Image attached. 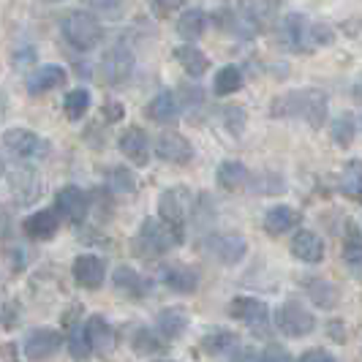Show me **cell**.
I'll list each match as a JSON object with an SVG mask.
<instances>
[{
    "mask_svg": "<svg viewBox=\"0 0 362 362\" xmlns=\"http://www.w3.org/2000/svg\"><path fill=\"white\" fill-rule=\"evenodd\" d=\"M272 117H303L313 128L327 120V95L322 90H291L272 101Z\"/></svg>",
    "mask_w": 362,
    "mask_h": 362,
    "instance_id": "2",
    "label": "cell"
},
{
    "mask_svg": "<svg viewBox=\"0 0 362 362\" xmlns=\"http://www.w3.org/2000/svg\"><path fill=\"white\" fill-rule=\"evenodd\" d=\"M112 284H115V289L120 291L123 297H131V300H142L147 294V281L134 267H128V264H123V267H117V270L112 272Z\"/></svg>",
    "mask_w": 362,
    "mask_h": 362,
    "instance_id": "24",
    "label": "cell"
},
{
    "mask_svg": "<svg viewBox=\"0 0 362 362\" xmlns=\"http://www.w3.org/2000/svg\"><path fill=\"white\" fill-rule=\"evenodd\" d=\"M104 117H109V123L120 120V117H123V107H120L117 101H109V104H104Z\"/></svg>",
    "mask_w": 362,
    "mask_h": 362,
    "instance_id": "47",
    "label": "cell"
},
{
    "mask_svg": "<svg viewBox=\"0 0 362 362\" xmlns=\"http://www.w3.org/2000/svg\"><path fill=\"white\" fill-rule=\"evenodd\" d=\"M161 281L177 294H191L199 286V275L188 264H166L161 270Z\"/></svg>",
    "mask_w": 362,
    "mask_h": 362,
    "instance_id": "22",
    "label": "cell"
},
{
    "mask_svg": "<svg viewBox=\"0 0 362 362\" xmlns=\"http://www.w3.org/2000/svg\"><path fill=\"white\" fill-rule=\"evenodd\" d=\"M185 327H188V313H185V308H180V305L163 308L161 313L156 316V329H158V335L169 338V341L180 338L182 332H185Z\"/></svg>",
    "mask_w": 362,
    "mask_h": 362,
    "instance_id": "25",
    "label": "cell"
},
{
    "mask_svg": "<svg viewBox=\"0 0 362 362\" xmlns=\"http://www.w3.org/2000/svg\"><path fill=\"white\" fill-rule=\"evenodd\" d=\"M60 30H63V38L71 44L74 49H79V52H90V49H95L104 41L101 19L95 17L93 11H85V8L66 14Z\"/></svg>",
    "mask_w": 362,
    "mask_h": 362,
    "instance_id": "3",
    "label": "cell"
},
{
    "mask_svg": "<svg viewBox=\"0 0 362 362\" xmlns=\"http://www.w3.org/2000/svg\"><path fill=\"white\" fill-rule=\"evenodd\" d=\"M354 98H357V101H362V85H357V88H354Z\"/></svg>",
    "mask_w": 362,
    "mask_h": 362,
    "instance_id": "51",
    "label": "cell"
},
{
    "mask_svg": "<svg viewBox=\"0 0 362 362\" xmlns=\"http://www.w3.org/2000/svg\"><path fill=\"white\" fill-rule=\"evenodd\" d=\"M297 362H335V357L325 349H308V351H303V357Z\"/></svg>",
    "mask_w": 362,
    "mask_h": 362,
    "instance_id": "46",
    "label": "cell"
},
{
    "mask_svg": "<svg viewBox=\"0 0 362 362\" xmlns=\"http://www.w3.org/2000/svg\"><path fill=\"white\" fill-rule=\"evenodd\" d=\"M237 346V335L232 329H213V332H207L204 338H202V349H204V354H226V351H232Z\"/></svg>",
    "mask_w": 362,
    "mask_h": 362,
    "instance_id": "31",
    "label": "cell"
},
{
    "mask_svg": "<svg viewBox=\"0 0 362 362\" xmlns=\"http://www.w3.org/2000/svg\"><path fill=\"white\" fill-rule=\"evenodd\" d=\"M47 3H60V0H47Z\"/></svg>",
    "mask_w": 362,
    "mask_h": 362,
    "instance_id": "52",
    "label": "cell"
},
{
    "mask_svg": "<svg viewBox=\"0 0 362 362\" xmlns=\"http://www.w3.org/2000/svg\"><path fill=\"white\" fill-rule=\"evenodd\" d=\"M354 131H357V126H354V117H351L349 112L338 115V117L332 120V128H329L335 145H341V147H349L354 142Z\"/></svg>",
    "mask_w": 362,
    "mask_h": 362,
    "instance_id": "36",
    "label": "cell"
},
{
    "mask_svg": "<svg viewBox=\"0 0 362 362\" xmlns=\"http://www.w3.org/2000/svg\"><path fill=\"white\" fill-rule=\"evenodd\" d=\"M194 207V197L185 185H175V188H166L161 197H158V218L175 232L177 240H185V221L188 213Z\"/></svg>",
    "mask_w": 362,
    "mask_h": 362,
    "instance_id": "4",
    "label": "cell"
},
{
    "mask_svg": "<svg viewBox=\"0 0 362 362\" xmlns=\"http://www.w3.org/2000/svg\"><path fill=\"white\" fill-rule=\"evenodd\" d=\"M3 150L25 161V158H44L49 153V145L30 128H8L3 134Z\"/></svg>",
    "mask_w": 362,
    "mask_h": 362,
    "instance_id": "7",
    "label": "cell"
},
{
    "mask_svg": "<svg viewBox=\"0 0 362 362\" xmlns=\"http://www.w3.org/2000/svg\"><path fill=\"white\" fill-rule=\"evenodd\" d=\"M182 90V104L185 112H191L194 107H202V90L199 88H180Z\"/></svg>",
    "mask_w": 362,
    "mask_h": 362,
    "instance_id": "45",
    "label": "cell"
},
{
    "mask_svg": "<svg viewBox=\"0 0 362 362\" xmlns=\"http://www.w3.org/2000/svg\"><path fill=\"white\" fill-rule=\"evenodd\" d=\"M60 229V216L57 210H36L33 216H28L22 221V232L30 240H52Z\"/></svg>",
    "mask_w": 362,
    "mask_h": 362,
    "instance_id": "18",
    "label": "cell"
},
{
    "mask_svg": "<svg viewBox=\"0 0 362 362\" xmlns=\"http://www.w3.org/2000/svg\"><path fill=\"white\" fill-rule=\"evenodd\" d=\"M344 259H346V264H349L351 270L362 272V240H357V237L346 240V245H344Z\"/></svg>",
    "mask_w": 362,
    "mask_h": 362,
    "instance_id": "42",
    "label": "cell"
},
{
    "mask_svg": "<svg viewBox=\"0 0 362 362\" xmlns=\"http://www.w3.org/2000/svg\"><path fill=\"white\" fill-rule=\"evenodd\" d=\"M54 207H57V216H63L69 223H82L90 210V197L76 185H63L54 197Z\"/></svg>",
    "mask_w": 362,
    "mask_h": 362,
    "instance_id": "12",
    "label": "cell"
},
{
    "mask_svg": "<svg viewBox=\"0 0 362 362\" xmlns=\"http://www.w3.org/2000/svg\"><path fill=\"white\" fill-rule=\"evenodd\" d=\"M332 28L310 22L305 14H286L281 22V44L289 52H313L325 44H332Z\"/></svg>",
    "mask_w": 362,
    "mask_h": 362,
    "instance_id": "1",
    "label": "cell"
},
{
    "mask_svg": "<svg viewBox=\"0 0 362 362\" xmlns=\"http://www.w3.org/2000/svg\"><path fill=\"white\" fill-rule=\"evenodd\" d=\"M66 346H69V354H71L74 360H88V357H90L93 349H90V344H88V338H85V325L69 329Z\"/></svg>",
    "mask_w": 362,
    "mask_h": 362,
    "instance_id": "37",
    "label": "cell"
},
{
    "mask_svg": "<svg viewBox=\"0 0 362 362\" xmlns=\"http://www.w3.org/2000/svg\"><path fill=\"white\" fill-rule=\"evenodd\" d=\"M291 256L305 264H319L325 259V240L310 229H300L291 237Z\"/></svg>",
    "mask_w": 362,
    "mask_h": 362,
    "instance_id": "17",
    "label": "cell"
},
{
    "mask_svg": "<svg viewBox=\"0 0 362 362\" xmlns=\"http://www.w3.org/2000/svg\"><path fill=\"white\" fill-rule=\"evenodd\" d=\"M134 66H136V60H134V52L128 47H112L101 57V76L107 85H123L131 79Z\"/></svg>",
    "mask_w": 362,
    "mask_h": 362,
    "instance_id": "11",
    "label": "cell"
},
{
    "mask_svg": "<svg viewBox=\"0 0 362 362\" xmlns=\"http://www.w3.org/2000/svg\"><path fill=\"white\" fill-rule=\"evenodd\" d=\"M207 254L213 256L216 262H221V264L232 267V264H240L245 259V254H248V240L243 235H232V232L213 235L207 237Z\"/></svg>",
    "mask_w": 362,
    "mask_h": 362,
    "instance_id": "8",
    "label": "cell"
},
{
    "mask_svg": "<svg viewBox=\"0 0 362 362\" xmlns=\"http://www.w3.org/2000/svg\"><path fill=\"white\" fill-rule=\"evenodd\" d=\"M85 338L90 344L93 354H101V357H107L109 351L117 346V335H115L112 325L101 313H93L90 319L85 322Z\"/></svg>",
    "mask_w": 362,
    "mask_h": 362,
    "instance_id": "14",
    "label": "cell"
},
{
    "mask_svg": "<svg viewBox=\"0 0 362 362\" xmlns=\"http://www.w3.org/2000/svg\"><path fill=\"white\" fill-rule=\"evenodd\" d=\"M305 291H308L310 303L313 305H319V308H335L338 305V289L329 284V281H322V278H313L305 284Z\"/></svg>",
    "mask_w": 362,
    "mask_h": 362,
    "instance_id": "29",
    "label": "cell"
},
{
    "mask_svg": "<svg viewBox=\"0 0 362 362\" xmlns=\"http://www.w3.org/2000/svg\"><path fill=\"white\" fill-rule=\"evenodd\" d=\"M60 346H63V335L57 329H52V327H41V329L28 332L22 351H25V357L30 362H44L54 357L60 351Z\"/></svg>",
    "mask_w": 362,
    "mask_h": 362,
    "instance_id": "9",
    "label": "cell"
},
{
    "mask_svg": "<svg viewBox=\"0 0 362 362\" xmlns=\"http://www.w3.org/2000/svg\"><path fill=\"white\" fill-rule=\"evenodd\" d=\"M232 362H262V357L256 354L254 349H240V351H235Z\"/></svg>",
    "mask_w": 362,
    "mask_h": 362,
    "instance_id": "48",
    "label": "cell"
},
{
    "mask_svg": "<svg viewBox=\"0 0 362 362\" xmlns=\"http://www.w3.org/2000/svg\"><path fill=\"white\" fill-rule=\"evenodd\" d=\"M207 30V14L202 8H188L180 19H177V33L185 41H197V38L204 36Z\"/></svg>",
    "mask_w": 362,
    "mask_h": 362,
    "instance_id": "28",
    "label": "cell"
},
{
    "mask_svg": "<svg viewBox=\"0 0 362 362\" xmlns=\"http://www.w3.org/2000/svg\"><path fill=\"white\" fill-rule=\"evenodd\" d=\"M107 188L115 194H134L136 177L128 172V166H112V169H107Z\"/></svg>",
    "mask_w": 362,
    "mask_h": 362,
    "instance_id": "35",
    "label": "cell"
},
{
    "mask_svg": "<svg viewBox=\"0 0 362 362\" xmlns=\"http://www.w3.org/2000/svg\"><path fill=\"white\" fill-rule=\"evenodd\" d=\"M161 362H166V360H161Z\"/></svg>",
    "mask_w": 362,
    "mask_h": 362,
    "instance_id": "53",
    "label": "cell"
},
{
    "mask_svg": "<svg viewBox=\"0 0 362 362\" xmlns=\"http://www.w3.org/2000/svg\"><path fill=\"white\" fill-rule=\"evenodd\" d=\"M341 191H344L349 199L360 202L362 204V161L354 158L344 166L341 172Z\"/></svg>",
    "mask_w": 362,
    "mask_h": 362,
    "instance_id": "30",
    "label": "cell"
},
{
    "mask_svg": "<svg viewBox=\"0 0 362 362\" xmlns=\"http://www.w3.org/2000/svg\"><path fill=\"white\" fill-rule=\"evenodd\" d=\"M8 188H11V194H14V199L19 204H30L41 194V180H38V175L33 169L19 166L8 175Z\"/></svg>",
    "mask_w": 362,
    "mask_h": 362,
    "instance_id": "19",
    "label": "cell"
},
{
    "mask_svg": "<svg viewBox=\"0 0 362 362\" xmlns=\"http://www.w3.org/2000/svg\"><path fill=\"white\" fill-rule=\"evenodd\" d=\"M156 156L166 163H177V166H185V163L194 158V147L191 142L177 134V131H166L158 136V142H156Z\"/></svg>",
    "mask_w": 362,
    "mask_h": 362,
    "instance_id": "13",
    "label": "cell"
},
{
    "mask_svg": "<svg viewBox=\"0 0 362 362\" xmlns=\"http://www.w3.org/2000/svg\"><path fill=\"white\" fill-rule=\"evenodd\" d=\"M232 30H235L240 38H254L256 30H259V22H256V17L251 11H240V14H235V19H232Z\"/></svg>",
    "mask_w": 362,
    "mask_h": 362,
    "instance_id": "38",
    "label": "cell"
},
{
    "mask_svg": "<svg viewBox=\"0 0 362 362\" xmlns=\"http://www.w3.org/2000/svg\"><path fill=\"white\" fill-rule=\"evenodd\" d=\"M74 281L82 286V289H101V284H104V278H107V267H104V262L98 259V256L93 254H82L74 259Z\"/></svg>",
    "mask_w": 362,
    "mask_h": 362,
    "instance_id": "15",
    "label": "cell"
},
{
    "mask_svg": "<svg viewBox=\"0 0 362 362\" xmlns=\"http://www.w3.org/2000/svg\"><path fill=\"white\" fill-rule=\"evenodd\" d=\"M3 313H6V319H3V327H6V329H14V327H17V316H14V305H11V303H8V305H6V310H3Z\"/></svg>",
    "mask_w": 362,
    "mask_h": 362,
    "instance_id": "49",
    "label": "cell"
},
{
    "mask_svg": "<svg viewBox=\"0 0 362 362\" xmlns=\"http://www.w3.org/2000/svg\"><path fill=\"white\" fill-rule=\"evenodd\" d=\"M120 153L134 166H147L150 161V139L139 126H131L120 134Z\"/></svg>",
    "mask_w": 362,
    "mask_h": 362,
    "instance_id": "16",
    "label": "cell"
},
{
    "mask_svg": "<svg viewBox=\"0 0 362 362\" xmlns=\"http://www.w3.org/2000/svg\"><path fill=\"white\" fill-rule=\"evenodd\" d=\"M216 180L223 191H240V188H245V185H248L251 175H248V166H245V163L223 161L221 166H218Z\"/></svg>",
    "mask_w": 362,
    "mask_h": 362,
    "instance_id": "26",
    "label": "cell"
},
{
    "mask_svg": "<svg viewBox=\"0 0 362 362\" xmlns=\"http://www.w3.org/2000/svg\"><path fill=\"white\" fill-rule=\"evenodd\" d=\"M88 6H93L98 14H104L107 19H117L126 8V0H88Z\"/></svg>",
    "mask_w": 362,
    "mask_h": 362,
    "instance_id": "41",
    "label": "cell"
},
{
    "mask_svg": "<svg viewBox=\"0 0 362 362\" xmlns=\"http://www.w3.org/2000/svg\"><path fill=\"white\" fill-rule=\"evenodd\" d=\"M229 316L237 319V322H243V325H248L251 329H267L270 325V308H267V303L264 300H256V297H235L232 303H229Z\"/></svg>",
    "mask_w": 362,
    "mask_h": 362,
    "instance_id": "10",
    "label": "cell"
},
{
    "mask_svg": "<svg viewBox=\"0 0 362 362\" xmlns=\"http://www.w3.org/2000/svg\"><path fill=\"white\" fill-rule=\"evenodd\" d=\"M281 191H286V182L281 175H262V177H256L254 182V194H281Z\"/></svg>",
    "mask_w": 362,
    "mask_h": 362,
    "instance_id": "39",
    "label": "cell"
},
{
    "mask_svg": "<svg viewBox=\"0 0 362 362\" xmlns=\"http://www.w3.org/2000/svg\"><path fill=\"white\" fill-rule=\"evenodd\" d=\"M63 109H66L69 120H79V117H85V115H88V109H90V90L76 88V90L66 93V98H63Z\"/></svg>",
    "mask_w": 362,
    "mask_h": 362,
    "instance_id": "34",
    "label": "cell"
},
{
    "mask_svg": "<svg viewBox=\"0 0 362 362\" xmlns=\"http://www.w3.org/2000/svg\"><path fill=\"white\" fill-rule=\"evenodd\" d=\"M175 60L182 66V71L188 74V76H197L199 79L202 74L210 69V60H207V54L197 49L194 44H182V47H175Z\"/></svg>",
    "mask_w": 362,
    "mask_h": 362,
    "instance_id": "27",
    "label": "cell"
},
{
    "mask_svg": "<svg viewBox=\"0 0 362 362\" xmlns=\"http://www.w3.org/2000/svg\"><path fill=\"white\" fill-rule=\"evenodd\" d=\"M6 112H8V95L0 90V123L6 120Z\"/></svg>",
    "mask_w": 362,
    "mask_h": 362,
    "instance_id": "50",
    "label": "cell"
},
{
    "mask_svg": "<svg viewBox=\"0 0 362 362\" xmlns=\"http://www.w3.org/2000/svg\"><path fill=\"white\" fill-rule=\"evenodd\" d=\"M243 88V71L237 69V66H223V69H218L216 79H213V90L216 95H232Z\"/></svg>",
    "mask_w": 362,
    "mask_h": 362,
    "instance_id": "33",
    "label": "cell"
},
{
    "mask_svg": "<svg viewBox=\"0 0 362 362\" xmlns=\"http://www.w3.org/2000/svg\"><path fill=\"white\" fill-rule=\"evenodd\" d=\"M262 362H294V357L289 354V349L281 344H267L262 351Z\"/></svg>",
    "mask_w": 362,
    "mask_h": 362,
    "instance_id": "43",
    "label": "cell"
},
{
    "mask_svg": "<svg viewBox=\"0 0 362 362\" xmlns=\"http://www.w3.org/2000/svg\"><path fill=\"white\" fill-rule=\"evenodd\" d=\"M145 112L147 117L153 123H158V126H175L180 120V101H177V95L172 90H163L147 104Z\"/></svg>",
    "mask_w": 362,
    "mask_h": 362,
    "instance_id": "21",
    "label": "cell"
},
{
    "mask_svg": "<svg viewBox=\"0 0 362 362\" xmlns=\"http://www.w3.org/2000/svg\"><path fill=\"white\" fill-rule=\"evenodd\" d=\"M300 221H303V218H300V213H297L294 207L278 204V207H270L267 216H264V232L270 237H281V235H286V232H291Z\"/></svg>",
    "mask_w": 362,
    "mask_h": 362,
    "instance_id": "23",
    "label": "cell"
},
{
    "mask_svg": "<svg viewBox=\"0 0 362 362\" xmlns=\"http://www.w3.org/2000/svg\"><path fill=\"white\" fill-rule=\"evenodd\" d=\"M131 346H134V351L136 354H142V357H153V354H161L166 344H163L161 338H158V332H153V329H147V327H139L136 332H134V338H131Z\"/></svg>",
    "mask_w": 362,
    "mask_h": 362,
    "instance_id": "32",
    "label": "cell"
},
{
    "mask_svg": "<svg viewBox=\"0 0 362 362\" xmlns=\"http://www.w3.org/2000/svg\"><path fill=\"white\" fill-rule=\"evenodd\" d=\"M180 6H185V0H153V11L158 17H172Z\"/></svg>",
    "mask_w": 362,
    "mask_h": 362,
    "instance_id": "44",
    "label": "cell"
},
{
    "mask_svg": "<svg viewBox=\"0 0 362 362\" xmlns=\"http://www.w3.org/2000/svg\"><path fill=\"white\" fill-rule=\"evenodd\" d=\"M63 82H66V69L63 66H54V63H47V66H38L36 71L28 76L25 88H28L30 95H41V93L63 88Z\"/></svg>",
    "mask_w": 362,
    "mask_h": 362,
    "instance_id": "20",
    "label": "cell"
},
{
    "mask_svg": "<svg viewBox=\"0 0 362 362\" xmlns=\"http://www.w3.org/2000/svg\"><path fill=\"white\" fill-rule=\"evenodd\" d=\"M223 123L229 128V134L240 136L245 131V109L243 107H226L223 109Z\"/></svg>",
    "mask_w": 362,
    "mask_h": 362,
    "instance_id": "40",
    "label": "cell"
},
{
    "mask_svg": "<svg viewBox=\"0 0 362 362\" xmlns=\"http://www.w3.org/2000/svg\"><path fill=\"white\" fill-rule=\"evenodd\" d=\"M275 327L286 338H303V335H310L316 329V316L303 303L286 300L281 308L275 310Z\"/></svg>",
    "mask_w": 362,
    "mask_h": 362,
    "instance_id": "6",
    "label": "cell"
},
{
    "mask_svg": "<svg viewBox=\"0 0 362 362\" xmlns=\"http://www.w3.org/2000/svg\"><path fill=\"white\" fill-rule=\"evenodd\" d=\"M136 245V254L139 256H161L169 248L180 245V240L175 237V232L163 223L161 218H145L142 226H139V235L134 240Z\"/></svg>",
    "mask_w": 362,
    "mask_h": 362,
    "instance_id": "5",
    "label": "cell"
}]
</instances>
